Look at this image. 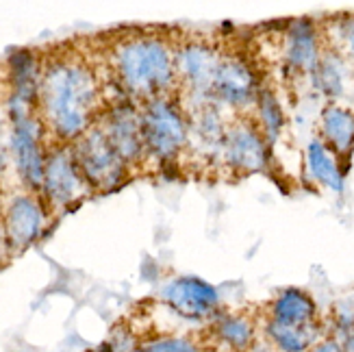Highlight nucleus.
I'll return each instance as SVG.
<instances>
[{
    "label": "nucleus",
    "instance_id": "nucleus-1",
    "mask_svg": "<svg viewBox=\"0 0 354 352\" xmlns=\"http://www.w3.org/2000/svg\"><path fill=\"white\" fill-rule=\"evenodd\" d=\"M102 81L94 64L79 53L48 59L41 70L37 113L53 144H72L104 111Z\"/></svg>",
    "mask_w": 354,
    "mask_h": 352
},
{
    "label": "nucleus",
    "instance_id": "nucleus-2",
    "mask_svg": "<svg viewBox=\"0 0 354 352\" xmlns=\"http://www.w3.org/2000/svg\"><path fill=\"white\" fill-rule=\"evenodd\" d=\"M174 48L176 41L146 30H137L111 44L106 66L120 98L142 104L152 98L178 96Z\"/></svg>",
    "mask_w": 354,
    "mask_h": 352
},
{
    "label": "nucleus",
    "instance_id": "nucleus-3",
    "mask_svg": "<svg viewBox=\"0 0 354 352\" xmlns=\"http://www.w3.org/2000/svg\"><path fill=\"white\" fill-rule=\"evenodd\" d=\"M5 111L9 120V155L11 167L18 176L22 189L39 194L44 178V163L48 142L46 127L35 104H28L13 94L5 98Z\"/></svg>",
    "mask_w": 354,
    "mask_h": 352
},
{
    "label": "nucleus",
    "instance_id": "nucleus-4",
    "mask_svg": "<svg viewBox=\"0 0 354 352\" xmlns=\"http://www.w3.org/2000/svg\"><path fill=\"white\" fill-rule=\"evenodd\" d=\"M140 129L146 161L172 165L189 146V118L178 96L142 102Z\"/></svg>",
    "mask_w": 354,
    "mask_h": 352
},
{
    "label": "nucleus",
    "instance_id": "nucleus-5",
    "mask_svg": "<svg viewBox=\"0 0 354 352\" xmlns=\"http://www.w3.org/2000/svg\"><path fill=\"white\" fill-rule=\"evenodd\" d=\"M70 148L89 192H113L131 176V167L122 161L98 122L89 127L79 140H74Z\"/></svg>",
    "mask_w": 354,
    "mask_h": 352
},
{
    "label": "nucleus",
    "instance_id": "nucleus-6",
    "mask_svg": "<svg viewBox=\"0 0 354 352\" xmlns=\"http://www.w3.org/2000/svg\"><path fill=\"white\" fill-rule=\"evenodd\" d=\"M220 59H222L220 50L205 39L176 41L174 48L176 81H178V91L189 104L187 111L205 104H213L211 85Z\"/></svg>",
    "mask_w": 354,
    "mask_h": 352
},
{
    "label": "nucleus",
    "instance_id": "nucleus-7",
    "mask_svg": "<svg viewBox=\"0 0 354 352\" xmlns=\"http://www.w3.org/2000/svg\"><path fill=\"white\" fill-rule=\"evenodd\" d=\"M91 194L83 180L70 144H50L46 152L39 198L48 211H66Z\"/></svg>",
    "mask_w": 354,
    "mask_h": 352
},
{
    "label": "nucleus",
    "instance_id": "nucleus-8",
    "mask_svg": "<svg viewBox=\"0 0 354 352\" xmlns=\"http://www.w3.org/2000/svg\"><path fill=\"white\" fill-rule=\"evenodd\" d=\"M3 209V231L9 254H20L44 235L48 220V209L41 203L39 194L18 189L0 203Z\"/></svg>",
    "mask_w": 354,
    "mask_h": 352
},
{
    "label": "nucleus",
    "instance_id": "nucleus-9",
    "mask_svg": "<svg viewBox=\"0 0 354 352\" xmlns=\"http://www.w3.org/2000/svg\"><path fill=\"white\" fill-rule=\"evenodd\" d=\"M270 146L266 137L261 135L254 120L250 118H237L228 122L226 135L220 150V161L226 170L237 176H250L261 170H266Z\"/></svg>",
    "mask_w": 354,
    "mask_h": 352
},
{
    "label": "nucleus",
    "instance_id": "nucleus-10",
    "mask_svg": "<svg viewBox=\"0 0 354 352\" xmlns=\"http://www.w3.org/2000/svg\"><path fill=\"white\" fill-rule=\"evenodd\" d=\"M259 76L245 59L237 55H222L211 85V102L220 109L248 111L259 94Z\"/></svg>",
    "mask_w": 354,
    "mask_h": 352
},
{
    "label": "nucleus",
    "instance_id": "nucleus-11",
    "mask_svg": "<svg viewBox=\"0 0 354 352\" xmlns=\"http://www.w3.org/2000/svg\"><path fill=\"white\" fill-rule=\"evenodd\" d=\"M98 124L129 167H137L146 161L140 129V104L127 98H115L104 106Z\"/></svg>",
    "mask_w": 354,
    "mask_h": 352
},
{
    "label": "nucleus",
    "instance_id": "nucleus-12",
    "mask_svg": "<svg viewBox=\"0 0 354 352\" xmlns=\"http://www.w3.org/2000/svg\"><path fill=\"white\" fill-rule=\"evenodd\" d=\"M161 300L172 313L192 322L213 319L220 313L218 289L194 274H180L167 281L161 287Z\"/></svg>",
    "mask_w": 354,
    "mask_h": 352
},
{
    "label": "nucleus",
    "instance_id": "nucleus-13",
    "mask_svg": "<svg viewBox=\"0 0 354 352\" xmlns=\"http://www.w3.org/2000/svg\"><path fill=\"white\" fill-rule=\"evenodd\" d=\"M322 50H324V37H322V30L315 26L313 20L298 18L289 22L283 41L285 66L289 72L311 76Z\"/></svg>",
    "mask_w": 354,
    "mask_h": 352
},
{
    "label": "nucleus",
    "instance_id": "nucleus-14",
    "mask_svg": "<svg viewBox=\"0 0 354 352\" xmlns=\"http://www.w3.org/2000/svg\"><path fill=\"white\" fill-rule=\"evenodd\" d=\"M189 118V146L200 152H205L207 157H220L222 142L226 135L228 122L222 115V109L215 104H205L198 109L187 111Z\"/></svg>",
    "mask_w": 354,
    "mask_h": 352
},
{
    "label": "nucleus",
    "instance_id": "nucleus-15",
    "mask_svg": "<svg viewBox=\"0 0 354 352\" xmlns=\"http://www.w3.org/2000/svg\"><path fill=\"white\" fill-rule=\"evenodd\" d=\"M319 140L337 159L348 157L354 150V111L339 102H328L319 113Z\"/></svg>",
    "mask_w": 354,
    "mask_h": 352
},
{
    "label": "nucleus",
    "instance_id": "nucleus-16",
    "mask_svg": "<svg viewBox=\"0 0 354 352\" xmlns=\"http://www.w3.org/2000/svg\"><path fill=\"white\" fill-rule=\"evenodd\" d=\"M268 319L287 326H302L317 322V302L300 287H287L274 296L268 307Z\"/></svg>",
    "mask_w": 354,
    "mask_h": 352
},
{
    "label": "nucleus",
    "instance_id": "nucleus-17",
    "mask_svg": "<svg viewBox=\"0 0 354 352\" xmlns=\"http://www.w3.org/2000/svg\"><path fill=\"white\" fill-rule=\"evenodd\" d=\"M7 66H9V85H11L9 94L37 106L39 81L44 70L41 59L33 50L20 48L9 55Z\"/></svg>",
    "mask_w": 354,
    "mask_h": 352
},
{
    "label": "nucleus",
    "instance_id": "nucleus-18",
    "mask_svg": "<svg viewBox=\"0 0 354 352\" xmlns=\"http://www.w3.org/2000/svg\"><path fill=\"white\" fill-rule=\"evenodd\" d=\"M263 335L276 352H309L315 344L324 340L322 337L319 322L302 324V326H287V324L266 319Z\"/></svg>",
    "mask_w": 354,
    "mask_h": 352
},
{
    "label": "nucleus",
    "instance_id": "nucleus-19",
    "mask_svg": "<svg viewBox=\"0 0 354 352\" xmlns=\"http://www.w3.org/2000/svg\"><path fill=\"white\" fill-rule=\"evenodd\" d=\"M304 161H306V170H309L311 178L317 185L326 187L335 194L344 192V170L339 165V159L333 155L319 137H313V140L306 144Z\"/></svg>",
    "mask_w": 354,
    "mask_h": 352
},
{
    "label": "nucleus",
    "instance_id": "nucleus-20",
    "mask_svg": "<svg viewBox=\"0 0 354 352\" xmlns=\"http://www.w3.org/2000/svg\"><path fill=\"white\" fill-rule=\"evenodd\" d=\"M346 81H348V61L337 55L335 50L326 48L322 50L317 66L311 72V83L319 91L322 96L335 102L337 98L344 96L346 91Z\"/></svg>",
    "mask_w": 354,
    "mask_h": 352
},
{
    "label": "nucleus",
    "instance_id": "nucleus-21",
    "mask_svg": "<svg viewBox=\"0 0 354 352\" xmlns=\"http://www.w3.org/2000/svg\"><path fill=\"white\" fill-rule=\"evenodd\" d=\"M211 333L233 352H248L257 337L254 322L243 313H218L211 319Z\"/></svg>",
    "mask_w": 354,
    "mask_h": 352
},
{
    "label": "nucleus",
    "instance_id": "nucleus-22",
    "mask_svg": "<svg viewBox=\"0 0 354 352\" xmlns=\"http://www.w3.org/2000/svg\"><path fill=\"white\" fill-rule=\"evenodd\" d=\"M252 109L257 111V122H254V124L259 127L261 135L266 137L268 146H272L276 140H279L283 129H285V111H283L279 98H276V94H274L272 89L261 87Z\"/></svg>",
    "mask_w": 354,
    "mask_h": 352
},
{
    "label": "nucleus",
    "instance_id": "nucleus-23",
    "mask_svg": "<svg viewBox=\"0 0 354 352\" xmlns=\"http://www.w3.org/2000/svg\"><path fill=\"white\" fill-rule=\"evenodd\" d=\"M326 35V48L342 55L346 61L354 59V15H337L330 20L328 28H322V37Z\"/></svg>",
    "mask_w": 354,
    "mask_h": 352
},
{
    "label": "nucleus",
    "instance_id": "nucleus-24",
    "mask_svg": "<svg viewBox=\"0 0 354 352\" xmlns=\"http://www.w3.org/2000/svg\"><path fill=\"white\" fill-rule=\"evenodd\" d=\"M131 352H205L196 340L185 337V335H161V337H150L137 342Z\"/></svg>",
    "mask_w": 354,
    "mask_h": 352
},
{
    "label": "nucleus",
    "instance_id": "nucleus-25",
    "mask_svg": "<svg viewBox=\"0 0 354 352\" xmlns=\"http://www.w3.org/2000/svg\"><path fill=\"white\" fill-rule=\"evenodd\" d=\"M11 170L9 155V120L5 111V100H0V178Z\"/></svg>",
    "mask_w": 354,
    "mask_h": 352
},
{
    "label": "nucleus",
    "instance_id": "nucleus-26",
    "mask_svg": "<svg viewBox=\"0 0 354 352\" xmlns=\"http://www.w3.org/2000/svg\"><path fill=\"white\" fill-rule=\"evenodd\" d=\"M309 352H344V348L337 344L333 337H328V340H322L319 344H315Z\"/></svg>",
    "mask_w": 354,
    "mask_h": 352
},
{
    "label": "nucleus",
    "instance_id": "nucleus-27",
    "mask_svg": "<svg viewBox=\"0 0 354 352\" xmlns=\"http://www.w3.org/2000/svg\"><path fill=\"white\" fill-rule=\"evenodd\" d=\"M9 254L7 243H5V231H3V209H0V261Z\"/></svg>",
    "mask_w": 354,
    "mask_h": 352
}]
</instances>
